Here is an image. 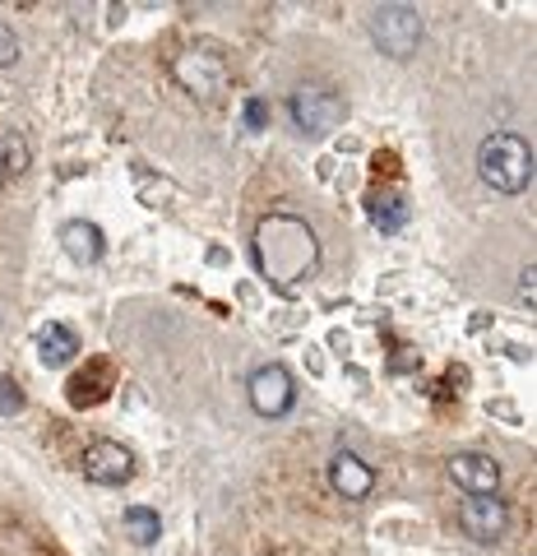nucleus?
Returning a JSON list of instances; mask_svg holds the SVG:
<instances>
[{
  "label": "nucleus",
  "mask_w": 537,
  "mask_h": 556,
  "mask_svg": "<svg viewBox=\"0 0 537 556\" xmlns=\"http://www.w3.org/2000/svg\"><path fill=\"white\" fill-rule=\"evenodd\" d=\"M255 269L279 292H297L320 269V237L297 214H265L255 223Z\"/></svg>",
  "instance_id": "1"
},
{
  "label": "nucleus",
  "mask_w": 537,
  "mask_h": 556,
  "mask_svg": "<svg viewBox=\"0 0 537 556\" xmlns=\"http://www.w3.org/2000/svg\"><path fill=\"white\" fill-rule=\"evenodd\" d=\"M477 172L491 190H500V195H519V190L533 186V144L514 130H496V135L482 139Z\"/></svg>",
  "instance_id": "2"
},
{
  "label": "nucleus",
  "mask_w": 537,
  "mask_h": 556,
  "mask_svg": "<svg viewBox=\"0 0 537 556\" xmlns=\"http://www.w3.org/2000/svg\"><path fill=\"white\" fill-rule=\"evenodd\" d=\"M367 28H371V42L385 51V56L408 61L412 51H418L426 24H422V14L412 10V5H375Z\"/></svg>",
  "instance_id": "3"
},
{
  "label": "nucleus",
  "mask_w": 537,
  "mask_h": 556,
  "mask_svg": "<svg viewBox=\"0 0 537 556\" xmlns=\"http://www.w3.org/2000/svg\"><path fill=\"white\" fill-rule=\"evenodd\" d=\"M292 121H297V130L306 135H329L343 126V116H348V102H343L334 89H324V84H302L297 93L287 102Z\"/></svg>",
  "instance_id": "4"
},
{
  "label": "nucleus",
  "mask_w": 537,
  "mask_h": 556,
  "mask_svg": "<svg viewBox=\"0 0 537 556\" xmlns=\"http://www.w3.org/2000/svg\"><path fill=\"white\" fill-rule=\"evenodd\" d=\"M171 75H177V84L190 89V93L218 98L232 70H228V61L218 56V47H190V51H181V56L171 61Z\"/></svg>",
  "instance_id": "5"
},
{
  "label": "nucleus",
  "mask_w": 537,
  "mask_h": 556,
  "mask_svg": "<svg viewBox=\"0 0 537 556\" xmlns=\"http://www.w3.org/2000/svg\"><path fill=\"white\" fill-rule=\"evenodd\" d=\"M79 464H84V478L98 486H126L135 478V455L120 441H93Z\"/></svg>",
  "instance_id": "6"
},
{
  "label": "nucleus",
  "mask_w": 537,
  "mask_h": 556,
  "mask_svg": "<svg viewBox=\"0 0 537 556\" xmlns=\"http://www.w3.org/2000/svg\"><path fill=\"white\" fill-rule=\"evenodd\" d=\"M251 404H255L259 417L292 413V404H297V386H292V376L279 367V362H269V367H259L251 376Z\"/></svg>",
  "instance_id": "7"
},
{
  "label": "nucleus",
  "mask_w": 537,
  "mask_h": 556,
  "mask_svg": "<svg viewBox=\"0 0 537 556\" xmlns=\"http://www.w3.org/2000/svg\"><path fill=\"white\" fill-rule=\"evenodd\" d=\"M459 525L473 543H496L510 529V506L500 496H468L459 506Z\"/></svg>",
  "instance_id": "8"
},
{
  "label": "nucleus",
  "mask_w": 537,
  "mask_h": 556,
  "mask_svg": "<svg viewBox=\"0 0 537 556\" xmlns=\"http://www.w3.org/2000/svg\"><path fill=\"white\" fill-rule=\"evenodd\" d=\"M449 478H455L468 496H496L500 464L491 455H482V450H459V455H449Z\"/></svg>",
  "instance_id": "9"
},
{
  "label": "nucleus",
  "mask_w": 537,
  "mask_h": 556,
  "mask_svg": "<svg viewBox=\"0 0 537 556\" xmlns=\"http://www.w3.org/2000/svg\"><path fill=\"white\" fill-rule=\"evenodd\" d=\"M329 486H334L343 501H367L371 486H375V473H371V464L361 455H353V450H338V455L329 459Z\"/></svg>",
  "instance_id": "10"
},
{
  "label": "nucleus",
  "mask_w": 537,
  "mask_h": 556,
  "mask_svg": "<svg viewBox=\"0 0 537 556\" xmlns=\"http://www.w3.org/2000/svg\"><path fill=\"white\" fill-rule=\"evenodd\" d=\"M61 241H65V255H71L75 265H98L102 251H107V237H102V228H98V223H89V218L65 223Z\"/></svg>",
  "instance_id": "11"
},
{
  "label": "nucleus",
  "mask_w": 537,
  "mask_h": 556,
  "mask_svg": "<svg viewBox=\"0 0 537 556\" xmlns=\"http://www.w3.org/2000/svg\"><path fill=\"white\" fill-rule=\"evenodd\" d=\"M79 353V339H75V329L71 325H61V320H47L38 329V357H42V367H65Z\"/></svg>",
  "instance_id": "12"
},
{
  "label": "nucleus",
  "mask_w": 537,
  "mask_h": 556,
  "mask_svg": "<svg viewBox=\"0 0 537 556\" xmlns=\"http://www.w3.org/2000/svg\"><path fill=\"white\" fill-rule=\"evenodd\" d=\"M367 214L380 232H404L408 228V204L398 190H371V200H367Z\"/></svg>",
  "instance_id": "13"
},
{
  "label": "nucleus",
  "mask_w": 537,
  "mask_h": 556,
  "mask_svg": "<svg viewBox=\"0 0 537 556\" xmlns=\"http://www.w3.org/2000/svg\"><path fill=\"white\" fill-rule=\"evenodd\" d=\"M24 167H28V144H24V135L0 130V186H5L10 177H20Z\"/></svg>",
  "instance_id": "14"
},
{
  "label": "nucleus",
  "mask_w": 537,
  "mask_h": 556,
  "mask_svg": "<svg viewBox=\"0 0 537 556\" xmlns=\"http://www.w3.org/2000/svg\"><path fill=\"white\" fill-rule=\"evenodd\" d=\"M107 367H93L89 376H75L71 380V404L75 408H89V404H98V399H107Z\"/></svg>",
  "instance_id": "15"
},
{
  "label": "nucleus",
  "mask_w": 537,
  "mask_h": 556,
  "mask_svg": "<svg viewBox=\"0 0 537 556\" xmlns=\"http://www.w3.org/2000/svg\"><path fill=\"white\" fill-rule=\"evenodd\" d=\"M126 529H130L135 543H158V533H163L158 510H149V506H126Z\"/></svg>",
  "instance_id": "16"
},
{
  "label": "nucleus",
  "mask_w": 537,
  "mask_h": 556,
  "mask_svg": "<svg viewBox=\"0 0 537 556\" xmlns=\"http://www.w3.org/2000/svg\"><path fill=\"white\" fill-rule=\"evenodd\" d=\"M24 413V390L14 376H0V417H20Z\"/></svg>",
  "instance_id": "17"
},
{
  "label": "nucleus",
  "mask_w": 537,
  "mask_h": 556,
  "mask_svg": "<svg viewBox=\"0 0 537 556\" xmlns=\"http://www.w3.org/2000/svg\"><path fill=\"white\" fill-rule=\"evenodd\" d=\"M20 61V38H14V28L10 24H0V70Z\"/></svg>",
  "instance_id": "18"
},
{
  "label": "nucleus",
  "mask_w": 537,
  "mask_h": 556,
  "mask_svg": "<svg viewBox=\"0 0 537 556\" xmlns=\"http://www.w3.org/2000/svg\"><path fill=\"white\" fill-rule=\"evenodd\" d=\"M246 126H251V130H265V126H269V108H265L259 98L246 102Z\"/></svg>",
  "instance_id": "19"
},
{
  "label": "nucleus",
  "mask_w": 537,
  "mask_h": 556,
  "mask_svg": "<svg viewBox=\"0 0 537 556\" xmlns=\"http://www.w3.org/2000/svg\"><path fill=\"white\" fill-rule=\"evenodd\" d=\"M533 278H537V269L528 265L524 274H519V302H528V311H533Z\"/></svg>",
  "instance_id": "20"
}]
</instances>
